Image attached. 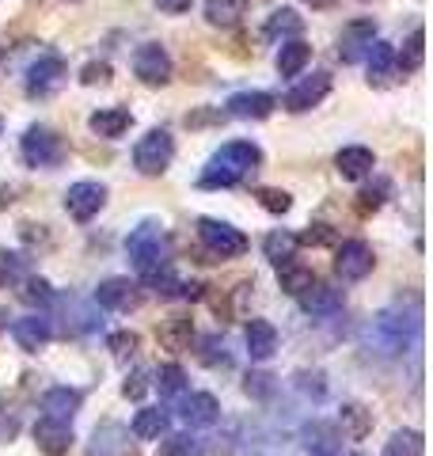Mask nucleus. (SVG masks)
Wrapping results in <instances>:
<instances>
[{
  "mask_svg": "<svg viewBox=\"0 0 433 456\" xmlns=\"http://www.w3.org/2000/svg\"><path fill=\"white\" fill-rule=\"evenodd\" d=\"M248 12V0H206V20L213 27H236Z\"/></svg>",
  "mask_w": 433,
  "mask_h": 456,
  "instance_id": "obj_31",
  "label": "nucleus"
},
{
  "mask_svg": "<svg viewBox=\"0 0 433 456\" xmlns=\"http://www.w3.org/2000/svg\"><path fill=\"white\" fill-rule=\"evenodd\" d=\"M274 107H278V99L270 92H236L233 99L225 103V110L233 114V118H243V122H258V118H270Z\"/></svg>",
  "mask_w": 433,
  "mask_h": 456,
  "instance_id": "obj_15",
  "label": "nucleus"
},
{
  "mask_svg": "<svg viewBox=\"0 0 433 456\" xmlns=\"http://www.w3.org/2000/svg\"><path fill=\"white\" fill-rule=\"evenodd\" d=\"M308 57H312L308 42H300V38L282 42V50H278V73H282V77H297L300 69L308 65Z\"/></svg>",
  "mask_w": 433,
  "mask_h": 456,
  "instance_id": "obj_30",
  "label": "nucleus"
},
{
  "mask_svg": "<svg viewBox=\"0 0 433 456\" xmlns=\"http://www.w3.org/2000/svg\"><path fill=\"white\" fill-rule=\"evenodd\" d=\"M107 346H110V354H114L118 362H129V358L137 354L141 338H137L134 331H118V335H110V338H107Z\"/></svg>",
  "mask_w": 433,
  "mask_h": 456,
  "instance_id": "obj_39",
  "label": "nucleus"
},
{
  "mask_svg": "<svg viewBox=\"0 0 433 456\" xmlns=\"http://www.w3.org/2000/svg\"><path fill=\"white\" fill-rule=\"evenodd\" d=\"M50 320L46 316H23L12 323V338H16V346L27 350V354H38L42 346L50 342Z\"/></svg>",
  "mask_w": 433,
  "mask_h": 456,
  "instance_id": "obj_18",
  "label": "nucleus"
},
{
  "mask_svg": "<svg viewBox=\"0 0 433 456\" xmlns=\"http://www.w3.org/2000/svg\"><path fill=\"white\" fill-rule=\"evenodd\" d=\"M278 281H282V289H285L289 297H300V293L312 289L315 274H312V266L297 263V259H285V263L278 266Z\"/></svg>",
  "mask_w": 433,
  "mask_h": 456,
  "instance_id": "obj_26",
  "label": "nucleus"
},
{
  "mask_svg": "<svg viewBox=\"0 0 433 456\" xmlns=\"http://www.w3.org/2000/svg\"><path fill=\"white\" fill-rule=\"evenodd\" d=\"M263 251H266V259L274 266H282L285 259H293V251H297V236L293 232H270L263 240Z\"/></svg>",
  "mask_w": 433,
  "mask_h": 456,
  "instance_id": "obj_34",
  "label": "nucleus"
},
{
  "mask_svg": "<svg viewBox=\"0 0 433 456\" xmlns=\"http://www.w3.org/2000/svg\"><path fill=\"white\" fill-rule=\"evenodd\" d=\"M198 240L206 244V251L213 259H240L248 251V236L233 228L228 221H216V217H201L198 221Z\"/></svg>",
  "mask_w": 433,
  "mask_h": 456,
  "instance_id": "obj_5",
  "label": "nucleus"
},
{
  "mask_svg": "<svg viewBox=\"0 0 433 456\" xmlns=\"http://www.w3.org/2000/svg\"><path fill=\"white\" fill-rule=\"evenodd\" d=\"M179 419L186 426H213L221 419V403H216V395H209V392H191L179 407Z\"/></svg>",
  "mask_w": 433,
  "mask_h": 456,
  "instance_id": "obj_19",
  "label": "nucleus"
},
{
  "mask_svg": "<svg viewBox=\"0 0 433 456\" xmlns=\"http://www.w3.org/2000/svg\"><path fill=\"white\" fill-rule=\"evenodd\" d=\"M160 456H206V445H201L194 434H171V437H164Z\"/></svg>",
  "mask_w": 433,
  "mask_h": 456,
  "instance_id": "obj_36",
  "label": "nucleus"
},
{
  "mask_svg": "<svg viewBox=\"0 0 433 456\" xmlns=\"http://www.w3.org/2000/svg\"><path fill=\"white\" fill-rule=\"evenodd\" d=\"M20 297H23L27 305H42V308L53 305V289H50V281H42V278H27Z\"/></svg>",
  "mask_w": 433,
  "mask_h": 456,
  "instance_id": "obj_38",
  "label": "nucleus"
},
{
  "mask_svg": "<svg viewBox=\"0 0 433 456\" xmlns=\"http://www.w3.org/2000/svg\"><path fill=\"white\" fill-rule=\"evenodd\" d=\"M144 388H149V384H144V373H134V377L122 384V395H126V399H141Z\"/></svg>",
  "mask_w": 433,
  "mask_h": 456,
  "instance_id": "obj_46",
  "label": "nucleus"
},
{
  "mask_svg": "<svg viewBox=\"0 0 433 456\" xmlns=\"http://www.w3.org/2000/svg\"><path fill=\"white\" fill-rule=\"evenodd\" d=\"M248 392H251V395H258V399H266V395L274 392V377H266V373L248 377Z\"/></svg>",
  "mask_w": 433,
  "mask_h": 456,
  "instance_id": "obj_45",
  "label": "nucleus"
},
{
  "mask_svg": "<svg viewBox=\"0 0 433 456\" xmlns=\"http://www.w3.org/2000/svg\"><path fill=\"white\" fill-rule=\"evenodd\" d=\"M20 156L27 167H57L65 160V141L50 126H31L20 141Z\"/></svg>",
  "mask_w": 433,
  "mask_h": 456,
  "instance_id": "obj_6",
  "label": "nucleus"
},
{
  "mask_svg": "<svg viewBox=\"0 0 433 456\" xmlns=\"http://www.w3.org/2000/svg\"><path fill=\"white\" fill-rule=\"evenodd\" d=\"M35 445L46 452V456H65L72 449V422L38 419L35 422Z\"/></svg>",
  "mask_w": 433,
  "mask_h": 456,
  "instance_id": "obj_16",
  "label": "nucleus"
},
{
  "mask_svg": "<svg viewBox=\"0 0 433 456\" xmlns=\"http://www.w3.org/2000/svg\"><path fill=\"white\" fill-rule=\"evenodd\" d=\"M305 4H312V8H320V12H323V8H335L339 0H305Z\"/></svg>",
  "mask_w": 433,
  "mask_h": 456,
  "instance_id": "obj_48",
  "label": "nucleus"
},
{
  "mask_svg": "<svg viewBox=\"0 0 433 456\" xmlns=\"http://www.w3.org/2000/svg\"><path fill=\"white\" fill-rule=\"evenodd\" d=\"M305 445L308 449H315V452H320V456H335V434H331L327 430V426H320V422H312L308 426V430H305Z\"/></svg>",
  "mask_w": 433,
  "mask_h": 456,
  "instance_id": "obj_37",
  "label": "nucleus"
},
{
  "mask_svg": "<svg viewBox=\"0 0 433 456\" xmlns=\"http://www.w3.org/2000/svg\"><path fill=\"white\" fill-rule=\"evenodd\" d=\"M426 61V31L422 27H414L411 38L403 42V50L396 53V69H403V73H418Z\"/></svg>",
  "mask_w": 433,
  "mask_h": 456,
  "instance_id": "obj_29",
  "label": "nucleus"
},
{
  "mask_svg": "<svg viewBox=\"0 0 433 456\" xmlns=\"http://www.w3.org/2000/svg\"><path fill=\"white\" fill-rule=\"evenodd\" d=\"M171 156H176V137H171L164 126H156V130L144 134L137 145H134V164L141 175H164Z\"/></svg>",
  "mask_w": 433,
  "mask_h": 456,
  "instance_id": "obj_4",
  "label": "nucleus"
},
{
  "mask_svg": "<svg viewBox=\"0 0 433 456\" xmlns=\"http://www.w3.org/2000/svg\"><path fill=\"white\" fill-rule=\"evenodd\" d=\"M69 77V65L61 61L57 53H42L38 61H31V69H27V95L31 99H50L61 92V84Z\"/></svg>",
  "mask_w": 433,
  "mask_h": 456,
  "instance_id": "obj_7",
  "label": "nucleus"
},
{
  "mask_svg": "<svg viewBox=\"0 0 433 456\" xmlns=\"http://www.w3.org/2000/svg\"><path fill=\"white\" fill-rule=\"evenodd\" d=\"M407 331H418V323L399 316V312H380L377 320L369 323V346L384 354V358H396L407 346Z\"/></svg>",
  "mask_w": 433,
  "mask_h": 456,
  "instance_id": "obj_3",
  "label": "nucleus"
},
{
  "mask_svg": "<svg viewBox=\"0 0 433 456\" xmlns=\"http://www.w3.org/2000/svg\"><path fill=\"white\" fill-rule=\"evenodd\" d=\"M4 327H8V312H0V331H4Z\"/></svg>",
  "mask_w": 433,
  "mask_h": 456,
  "instance_id": "obj_49",
  "label": "nucleus"
},
{
  "mask_svg": "<svg viewBox=\"0 0 433 456\" xmlns=\"http://www.w3.org/2000/svg\"><path fill=\"white\" fill-rule=\"evenodd\" d=\"M384 456H426V437L418 430H396L384 445Z\"/></svg>",
  "mask_w": 433,
  "mask_h": 456,
  "instance_id": "obj_32",
  "label": "nucleus"
},
{
  "mask_svg": "<svg viewBox=\"0 0 433 456\" xmlns=\"http://www.w3.org/2000/svg\"><path fill=\"white\" fill-rule=\"evenodd\" d=\"M126 251H129V259H134V270L141 274L144 285L152 278H160L164 270H171V240L156 221L137 224L134 232L126 236Z\"/></svg>",
  "mask_w": 433,
  "mask_h": 456,
  "instance_id": "obj_2",
  "label": "nucleus"
},
{
  "mask_svg": "<svg viewBox=\"0 0 433 456\" xmlns=\"http://www.w3.org/2000/svg\"><path fill=\"white\" fill-rule=\"evenodd\" d=\"M384 194H388V183H380L377 191L365 187V191H361V209H380L384 206Z\"/></svg>",
  "mask_w": 433,
  "mask_h": 456,
  "instance_id": "obj_44",
  "label": "nucleus"
},
{
  "mask_svg": "<svg viewBox=\"0 0 433 456\" xmlns=\"http://www.w3.org/2000/svg\"><path fill=\"white\" fill-rule=\"evenodd\" d=\"M248 354H251V362H270L278 354V327L270 320L248 323Z\"/></svg>",
  "mask_w": 433,
  "mask_h": 456,
  "instance_id": "obj_21",
  "label": "nucleus"
},
{
  "mask_svg": "<svg viewBox=\"0 0 433 456\" xmlns=\"http://www.w3.org/2000/svg\"><path fill=\"white\" fill-rule=\"evenodd\" d=\"M300 27H305V20H300L293 8H278V12H270L263 35L266 38H285V35H300Z\"/></svg>",
  "mask_w": 433,
  "mask_h": 456,
  "instance_id": "obj_33",
  "label": "nucleus"
},
{
  "mask_svg": "<svg viewBox=\"0 0 433 456\" xmlns=\"http://www.w3.org/2000/svg\"><path fill=\"white\" fill-rule=\"evenodd\" d=\"M258 160H263V152H258V145H251V141H228V145H221L209 164L201 167V179L198 187L201 191H225V187H236V183H243L251 175V171L258 167Z\"/></svg>",
  "mask_w": 433,
  "mask_h": 456,
  "instance_id": "obj_1",
  "label": "nucleus"
},
{
  "mask_svg": "<svg viewBox=\"0 0 433 456\" xmlns=\"http://www.w3.org/2000/svg\"><path fill=\"white\" fill-rule=\"evenodd\" d=\"M255 198H258V206L270 209V213H289V206H293V198H289L285 191H274V187L255 191Z\"/></svg>",
  "mask_w": 433,
  "mask_h": 456,
  "instance_id": "obj_40",
  "label": "nucleus"
},
{
  "mask_svg": "<svg viewBox=\"0 0 433 456\" xmlns=\"http://www.w3.org/2000/svg\"><path fill=\"white\" fill-rule=\"evenodd\" d=\"M327 92H331V77H327V73H312V77H305L293 92L285 95V107L293 110V114H305V110H312V107H320Z\"/></svg>",
  "mask_w": 433,
  "mask_h": 456,
  "instance_id": "obj_14",
  "label": "nucleus"
},
{
  "mask_svg": "<svg viewBox=\"0 0 433 456\" xmlns=\"http://www.w3.org/2000/svg\"><path fill=\"white\" fill-rule=\"evenodd\" d=\"M20 274H23V259H20V255H4V251H0V285L16 281Z\"/></svg>",
  "mask_w": 433,
  "mask_h": 456,
  "instance_id": "obj_41",
  "label": "nucleus"
},
{
  "mask_svg": "<svg viewBox=\"0 0 433 456\" xmlns=\"http://www.w3.org/2000/svg\"><path fill=\"white\" fill-rule=\"evenodd\" d=\"M80 80H84V84H107V80H110V65H107V61L84 65V69H80Z\"/></svg>",
  "mask_w": 433,
  "mask_h": 456,
  "instance_id": "obj_42",
  "label": "nucleus"
},
{
  "mask_svg": "<svg viewBox=\"0 0 433 456\" xmlns=\"http://www.w3.org/2000/svg\"><path fill=\"white\" fill-rule=\"evenodd\" d=\"M335 167H339V175L342 179H365L372 167H377V156H372V149H365V145H350V149H342L339 156H335Z\"/></svg>",
  "mask_w": 433,
  "mask_h": 456,
  "instance_id": "obj_23",
  "label": "nucleus"
},
{
  "mask_svg": "<svg viewBox=\"0 0 433 456\" xmlns=\"http://www.w3.org/2000/svg\"><path fill=\"white\" fill-rule=\"evenodd\" d=\"M152 384H156V392H160V395H179L186 388V373L176 362H167V365H160L152 373Z\"/></svg>",
  "mask_w": 433,
  "mask_h": 456,
  "instance_id": "obj_35",
  "label": "nucleus"
},
{
  "mask_svg": "<svg viewBox=\"0 0 433 456\" xmlns=\"http://www.w3.org/2000/svg\"><path fill=\"white\" fill-rule=\"evenodd\" d=\"M377 42V23L372 20H354L342 27V38H339V57L346 65L361 61V57L369 53V46Z\"/></svg>",
  "mask_w": 433,
  "mask_h": 456,
  "instance_id": "obj_13",
  "label": "nucleus"
},
{
  "mask_svg": "<svg viewBox=\"0 0 433 456\" xmlns=\"http://www.w3.org/2000/svg\"><path fill=\"white\" fill-rule=\"evenodd\" d=\"M88 456H137L134 434L122 422H103L95 426V434L88 441Z\"/></svg>",
  "mask_w": 433,
  "mask_h": 456,
  "instance_id": "obj_10",
  "label": "nucleus"
},
{
  "mask_svg": "<svg viewBox=\"0 0 433 456\" xmlns=\"http://www.w3.org/2000/svg\"><path fill=\"white\" fill-rule=\"evenodd\" d=\"M156 338H160L164 350H191V338H194V327L186 316H167L160 327H156Z\"/></svg>",
  "mask_w": 433,
  "mask_h": 456,
  "instance_id": "obj_25",
  "label": "nucleus"
},
{
  "mask_svg": "<svg viewBox=\"0 0 433 456\" xmlns=\"http://www.w3.org/2000/svg\"><path fill=\"white\" fill-rule=\"evenodd\" d=\"M103 206H107V187L103 183L80 179V183H72V187L65 191V209H69L72 221H92Z\"/></svg>",
  "mask_w": 433,
  "mask_h": 456,
  "instance_id": "obj_8",
  "label": "nucleus"
},
{
  "mask_svg": "<svg viewBox=\"0 0 433 456\" xmlns=\"http://www.w3.org/2000/svg\"><path fill=\"white\" fill-rule=\"evenodd\" d=\"M300 308H305L308 316H315V320L335 316V312H342V289L323 285V281H312V289L300 293Z\"/></svg>",
  "mask_w": 433,
  "mask_h": 456,
  "instance_id": "obj_17",
  "label": "nucleus"
},
{
  "mask_svg": "<svg viewBox=\"0 0 433 456\" xmlns=\"http://www.w3.org/2000/svg\"><path fill=\"white\" fill-rule=\"evenodd\" d=\"M331 240H335V232L327 224H312L305 236H297V244H331Z\"/></svg>",
  "mask_w": 433,
  "mask_h": 456,
  "instance_id": "obj_43",
  "label": "nucleus"
},
{
  "mask_svg": "<svg viewBox=\"0 0 433 456\" xmlns=\"http://www.w3.org/2000/svg\"><path fill=\"white\" fill-rule=\"evenodd\" d=\"M134 73L144 84H152V88H164L171 80V57L160 42H144V46L134 53Z\"/></svg>",
  "mask_w": 433,
  "mask_h": 456,
  "instance_id": "obj_11",
  "label": "nucleus"
},
{
  "mask_svg": "<svg viewBox=\"0 0 433 456\" xmlns=\"http://www.w3.org/2000/svg\"><path fill=\"white\" fill-rule=\"evenodd\" d=\"M88 126H92V134H95V137L114 141V137H122L129 126H134V114H129L126 107H103V110H95V114H92Z\"/></svg>",
  "mask_w": 433,
  "mask_h": 456,
  "instance_id": "obj_22",
  "label": "nucleus"
},
{
  "mask_svg": "<svg viewBox=\"0 0 433 456\" xmlns=\"http://www.w3.org/2000/svg\"><path fill=\"white\" fill-rule=\"evenodd\" d=\"M339 426H342V434L350 441H365L372 434V415L361 403H346L342 415H339Z\"/></svg>",
  "mask_w": 433,
  "mask_h": 456,
  "instance_id": "obj_28",
  "label": "nucleus"
},
{
  "mask_svg": "<svg viewBox=\"0 0 433 456\" xmlns=\"http://www.w3.org/2000/svg\"><path fill=\"white\" fill-rule=\"evenodd\" d=\"M365 57H369V84H377V88L392 84V77L399 73L396 69V50L388 46V42H372Z\"/></svg>",
  "mask_w": 433,
  "mask_h": 456,
  "instance_id": "obj_24",
  "label": "nucleus"
},
{
  "mask_svg": "<svg viewBox=\"0 0 433 456\" xmlns=\"http://www.w3.org/2000/svg\"><path fill=\"white\" fill-rule=\"evenodd\" d=\"M80 392L77 388H65V384H57V388H50L46 395H42V411L46 415L42 419H53V422H72V415L80 411Z\"/></svg>",
  "mask_w": 433,
  "mask_h": 456,
  "instance_id": "obj_20",
  "label": "nucleus"
},
{
  "mask_svg": "<svg viewBox=\"0 0 433 456\" xmlns=\"http://www.w3.org/2000/svg\"><path fill=\"white\" fill-rule=\"evenodd\" d=\"M372 248L365 244V240H346V244L339 248L335 255V270H339V278L342 281H361V278H369L372 274Z\"/></svg>",
  "mask_w": 433,
  "mask_h": 456,
  "instance_id": "obj_12",
  "label": "nucleus"
},
{
  "mask_svg": "<svg viewBox=\"0 0 433 456\" xmlns=\"http://www.w3.org/2000/svg\"><path fill=\"white\" fill-rule=\"evenodd\" d=\"M134 434L137 441H156V437H164L167 434V411L160 407H141L137 415H134Z\"/></svg>",
  "mask_w": 433,
  "mask_h": 456,
  "instance_id": "obj_27",
  "label": "nucleus"
},
{
  "mask_svg": "<svg viewBox=\"0 0 433 456\" xmlns=\"http://www.w3.org/2000/svg\"><path fill=\"white\" fill-rule=\"evenodd\" d=\"M0 61H4V53H0Z\"/></svg>",
  "mask_w": 433,
  "mask_h": 456,
  "instance_id": "obj_50",
  "label": "nucleus"
},
{
  "mask_svg": "<svg viewBox=\"0 0 433 456\" xmlns=\"http://www.w3.org/2000/svg\"><path fill=\"white\" fill-rule=\"evenodd\" d=\"M194 0H156V8L167 12V16H183V12H191Z\"/></svg>",
  "mask_w": 433,
  "mask_h": 456,
  "instance_id": "obj_47",
  "label": "nucleus"
},
{
  "mask_svg": "<svg viewBox=\"0 0 433 456\" xmlns=\"http://www.w3.org/2000/svg\"><path fill=\"white\" fill-rule=\"evenodd\" d=\"M141 301H144L141 285L129 278H107V281H99V289H95V305L110 308V312H134V308H141Z\"/></svg>",
  "mask_w": 433,
  "mask_h": 456,
  "instance_id": "obj_9",
  "label": "nucleus"
}]
</instances>
